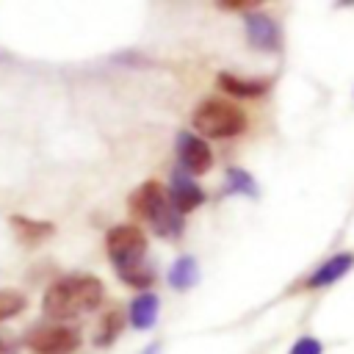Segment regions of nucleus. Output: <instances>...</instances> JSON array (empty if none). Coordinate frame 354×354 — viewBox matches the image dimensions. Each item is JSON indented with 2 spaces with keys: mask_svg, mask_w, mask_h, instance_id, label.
<instances>
[{
  "mask_svg": "<svg viewBox=\"0 0 354 354\" xmlns=\"http://www.w3.org/2000/svg\"><path fill=\"white\" fill-rule=\"evenodd\" d=\"M102 296H105V285L97 277H88V274L64 277L47 288V293L41 299V310L47 318L69 321V318L97 310Z\"/></svg>",
  "mask_w": 354,
  "mask_h": 354,
  "instance_id": "obj_1",
  "label": "nucleus"
},
{
  "mask_svg": "<svg viewBox=\"0 0 354 354\" xmlns=\"http://www.w3.org/2000/svg\"><path fill=\"white\" fill-rule=\"evenodd\" d=\"M130 207L141 218H147L160 238L183 235V213L174 210V205L169 202V194L155 180H147L141 188L130 194Z\"/></svg>",
  "mask_w": 354,
  "mask_h": 354,
  "instance_id": "obj_2",
  "label": "nucleus"
},
{
  "mask_svg": "<svg viewBox=\"0 0 354 354\" xmlns=\"http://www.w3.org/2000/svg\"><path fill=\"white\" fill-rule=\"evenodd\" d=\"M194 127L205 138H232L243 133L246 127V113L230 102L221 100H207L194 111Z\"/></svg>",
  "mask_w": 354,
  "mask_h": 354,
  "instance_id": "obj_3",
  "label": "nucleus"
},
{
  "mask_svg": "<svg viewBox=\"0 0 354 354\" xmlns=\"http://www.w3.org/2000/svg\"><path fill=\"white\" fill-rule=\"evenodd\" d=\"M105 249L116 271H127V268L141 266L147 254V238L136 224H116L105 235Z\"/></svg>",
  "mask_w": 354,
  "mask_h": 354,
  "instance_id": "obj_4",
  "label": "nucleus"
},
{
  "mask_svg": "<svg viewBox=\"0 0 354 354\" xmlns=\"http://www.w3.org/2000/svg\"><path fill=\"white\" fill-rule=\"evenodd\" d=\"M25 343L36 354H69L80 346V335L69 326H36L28 332Z\"/></svg>",
  "mask_w": 354,
  "mask_h": 354,
  "instance_id": "obj_5",
  "label": "nucleus"
},
{
  "mask_svg": "<svg viewBox=\"0 0 354 354\" xmlns=\"http://www.w3.org/2000/svg\"><path fill=\"white\" fill-rule=\"evenodd\" d=\"M177 158L191 174H205L213 166V152L205 138L194 133H177Z\"/></svg>",
  "mask_w": 354,
  "mask_h": 354,
  "instance_id": "obj_6",
  "label": "nucleus"
},
{
  "mask_svg": "<svg viewBox=\"0 0 354 354\" xmlns=\"http://www.w3.org/2000/svg\"><path fill=\"white\" fill-rule=\"evenodd\" d=\"M246 39L257 50H279V44H282L277 22L266 14H249L246 17Z\"/></svg>",
  "mask_w": 354,
  "mask_h": 354,
  "instance_id": "obj_7",
  "label": "nucleus"
},
{
  "mask_svg": "<svg viewBox=\"0 0 354 354\" xmlns=\"http://www.w3.org/2000/svg\"><path fill=\"white\" fill-rule=\"evenodd\" d=\"M354 268V254L351 252H340V254H332L326 263H321L310 279H307V288H329L332 282L343 279L348 271Z\"/></svg>",
  "mask_w": 354,
  "mask_h": 354,
  "instance_id": "obj_8",
  "label": "nucleus"
},
{
  "mask_svg": "<svg viewBox=\"0 0 354 354\" xmlns=\"http://www.w3.org/2000/svg\"><path fill=\"white\" fill-rule=\"evenodd\" d=\"M169 202L174 205V210L180 213H191L194 207H199L205 202L202 188L185 177V174H171V185H169Z\"/></svg>",
  "mask_w": 354,
  "mask_h": 354,
  "instance_id": "obj_9",
  "label": "nucleus"
},
{
  "mask_svg": "<svg viewBox=\"0 0 354 354\" xmlns=\"http://www.w3.org/2000/svg\"><path fill=\"white\" fill-rule=\"evenodd\" d=\"M158 307H160V301H158L155 293H149V290L138 293L130 301V324L136 329H152L155 321H158Z\"/></svg>",
  "mask_w": 354,
  "mask_h": 354,
  "instance_id": "obj_10",
  "label": "nucleus"
},
{
  "mask_svg": "<svg viewBox=\"0 0 354 354\" xmlns=\"http://www.w3.org/2000/svg\"><path fill=\"white\" fill-rule=\"evenodd\" d=\"M11 227H14V232L19 235L22 243H39V241H44L55 232V227L50 221H33V218H25V216H11Z\"/></svg>",
  "mask_w": 354,
  "mask_h": 354,
  "instance_id": "obj_11",
  "label": "nucleus"
},
{
  "mask_svg": "<svg viewBox=\"0 0 354 354\" xmlns=\"http://www.w3.org/2000/svg\"><path fill=\"white\" fill-rule=\"evenodd\" d=\"M218 86H221L227 94H232V97H260V94H266V88H268L266 80H241V77H235V75H230V72H221V75H218Z\"/></svg>",
  "mask_w": 354,
  "mask_h": 354,
  "instance_id": "obj_12",
  "label": "nucleus"
},
{
  "mask_svg": "<svg viewBox=\"0 0 354 354\" xmlns=\"http://www.w3.org/2000/svg\"><path fill=\"white\" fill-rule=\"evenodd\" d=\"M196 279H199V266H196L194 257H180V260H174V266H171V271H169V285H171V288L188 290V288L196 285Z\"/></svg>",
  "mask_w": 354,
  "mask_h": 354,
  "instance_id": "obj_13",
  "label": "nucleus"
},
{
  "mask_svg": "<svg viewBox=\"0 0 354 354\" xmlns=\"http://www.w3.org/2000/svg\"><path fill=\"white\" fill-rule=\"evenodd\" d=\"M122 332V313L119 310H108L102 318H100V326L94 332V346L100 348H108Z\"/></svg>",
  "mask_w": 354,
  "mask_h": 354,
  "instance_id": "obj_14",
  "label": "nucleus"
},
{
  "mask_svg": "<svg viewBox=\"0 0 354 354\" xmlns=\"http://www.w3.org/2000/svg\"><path fill=\"white\" fill-rule=\"evenodd\" d=\"M227 194L257 196V185H254L252 174H246L243 169H230V171H227Z\"/></svg>",
  "mask_w": 354,
  "mask_h": 354,
  "instance_id": "obj_15",
  "label": "nucleus"
},
{
  "mask_svg": "<svg viewBox=\"0 0 354 354\" xmlns=\"http://www.w3.org/2000/svg\"><path fill=\"white\" fill-rule=\"evenodd\" d=\"M28 307L25 293L19 290H0V321H8L14 315H19Z\"/></svg>",
  "mask_w": 354,
  "mask_h": 354,
  "instance_id": "obj_16",
  "label": "nucleus"
},
{
  "mask_svg": "<svg viewBox=\"0 0 354 354\" xmlns=\"http://www.w3.org/2000/svg\"><path fill=\"white\" fill-rule=\"evenodd\" d=\"M119 277L127 282V285H133V288H149L152 285V279H155V274L147 268V266H136V268H127V271H119Z\"/></svg>",
  "mask_w": 354,
  "mask_h": 354,
  "instance_id": "obj_17",
  "label": "nucleus"
},
{
  "mask_svg": "<svg viewBox=\"0 0 354 354\" xmlns=\"http://www.w3.org/2000/svg\"><path fill=\"white\" fill-rule=\"evenodd\" d=\"M324 351V346L313 337V335H301L296 343H293V348H290V354H321Z\"/></svg>",
  "mask_w": 354,
  "mask_h": 354,
  "instance_id": "obj_18",
  "label": "nucleus"
},
{
  "mask_svg": "<svg viewBox=\"0 0 354 354\" xmlns=\"http://www.w3.org/2000/svg\"><path fill=\"white\" fill-rule=\"evenodd\" d=\"M0 354H17V340L6 332H0Z\"/></svg>",
  "mask_w": 354,
  "mask_h": 354,
  "instance_id": "obj_19",
  "label": "nucleus"
},
{
  "mask_svg": "<svg viewBox=\"0 0 354 354\" xmlns=\"http://www.w3.org/2000/svg\"><path fill=\"white\" fill-rule=\"evenodd\" d=\"M221 8H246V6H260V3H252V0H224V3H218Z\"/></svg>",
  "mask_w": 354,
  "mask_h": 354,
  "instance_id": "obj_20",
  "label": "nucleus"
}]
</instances>
